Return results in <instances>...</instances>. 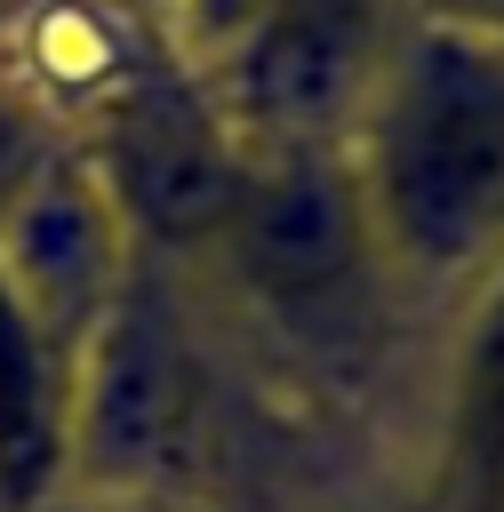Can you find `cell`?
Returning <instances> with one entry per match:
<instances>
[{
  "mask_svg": "<svg viewBox=\"0 0 504 512\" xmlns=\"http://www.w3.org/2000/svg\"><path fill=\"white\" fill-rule=\"evenodd\" d=\"M272 8H288V0H168V8H160V40H168V56H184V64L200 72V64H216L224 48H240Z\"/></svg>",
  "mask_w": 504,
  "mask_h": 512,
  "instance_id": "9c48e42d",
  "label": "cell"
},
{
  "mask_svg": "<svg viewBox=\"0 0 504 512\" xmlns=\"http://www.w3.org/2000/svg\"><path fill=\"white\" fill-rule=\"evenodd\" d=\"M408 16H424V24H448V32H472V40L504 48V0H408Z\"/></svg>",
  "mask_w": 504,
  "mask_h": 512,
  "instance_id": "8fae6325",
  "label": "cell"
},
{
  "mask_svg": "<svg viewBox=\"0 0 504 512\" xmlns=\"http://www.w3.org/2000/svg\"><path fill=\"white\" fill-rule=\"evenodd\" d=\"M400 16H408V0H288L240 48L200 64V88L216 96V112L248 160L344 152L352 120L392 56Z\"/></svg>",
  "mask_w": 504,
  "mask_h": 512,
  "instance_id": "277c9868",
  "label": "cell"
},
{
  "mask_svg": "<svg viewBox=\"0 0 504 512\" xmlns=\"http://www.w3.org/2000/svg\"><path fill=\"white\" fill-rule=\"evenodd\" d=\"M344 176L384 280L472 288L504 256V48L400 16Z\"/></svg>",
  "mask_w": 504,
  "mask_h": 512,
  "instance_id": "6da1fadb",
  "label": "cell"
},
{
  "mask_svg": "<svg viewBox=\"0 0 504 512\" xmlns=\"http://www.w3.org/2000/svg\"><path fill=\"white\" fill-rule=\"evenodd\" d=\"M56 144H64L56 104H48L32 80H0V216H8V200L32 184V168H40Z\"/></svg>",
  "mask_w": 504,
  "mask_h": 512,
  "instance_id": "30bf717a",
  "label": "cell"
},
{
  "mask_svg": "<svg viewBox=\"0 0 504 512\" xmlns=\"http://www.w3.org/2000/svg\"><path fill=\"white\" fill-rule=\"evenodd\" d=\"M216 256L280 312H320L352 288V272H376L344 152L248 160V184H240V208H232Z\"/></svg>",
  "mask_w": 504,
  "mask_h": 512,
  "instance_id": "8992f818",
  "label": "cell"
},
{
  "mask_svg": "<svg viewBox=\"0 0 504 512\" xmlns=\"http://www.w3.org/2000/svg\"><path fill=\"white\" fill-rule=\"evenodd\" d=\"M72 144L88 152L136 256H152V264L216 248L240 208V184H248L240 136L224 128L200 72L184 56H168V40L96 96V112L72 128Z\"/></svg>",
  "mask_w": 504,
  "mask_h": 512,
  "instance_id": "7a4b0ae2",
  "label": "cell"
},
{
  "mask_svg": "<svg viewBox=\"0 0 504 512\" xmlns=\"http://www.w3.org/2000/svg\"><path fill=\"white\" fill-rule=\"evenodd\" d=\"M72 496V352H56L0 288V512Z\"/></svg>",
  "mask_w": 504,
  "mask_h": 512,
  "instance_id": "52a82bcc",
  "label": "cell"
},
{
  "mask_svg": "<svg viewBox=\"0 0 504 512\" xmlns=\"http://www.w3.org/2000/svg\"><path fill=\"white\" fill-rule=\"evenodd\" d=\"M440 488L456 512H504V256L472 280L440 400Z\"/></svg>",
  "mask_w": 504,
  "mask_h": 512,
  "instance_id": "ba28073f",
  "label": "cell"
},
{
  "mask_svg": "<svg viewBox=\"0 0 504 512\" xmlns=\"http://www.w3.org/2000/svg\"><path fill=\"white\" fill-rule=\"evenodd\" d=\"M136 264L144 256H136V240H128L104 176L88 168V152L64 128V144L32 168V184L0 216V288L16 296V312L56 352H80L88 328L136 280Z\"/></svg>",
  "mask_w": 504,
  "mask_h": 512,
  "instance_id": "5b68a950",
  "label": "cell"
},
{
  "mask_svg": "<svg viewBox=\"0 0 504 512\" xmlns=\"http://www.w3.org/2000/svg\"><path fill=\"white\" fill-rule=\"evenodd\" d=\"M192 424H200V352L160 264L144 256L120 304L72 352V488L80 496L160 488Z\"/></svg>",
  "mask_w": 504,
  "mask_h": 512,
  "instance_id": "3957f363",
  "label": "cell"
}]
</instances>
